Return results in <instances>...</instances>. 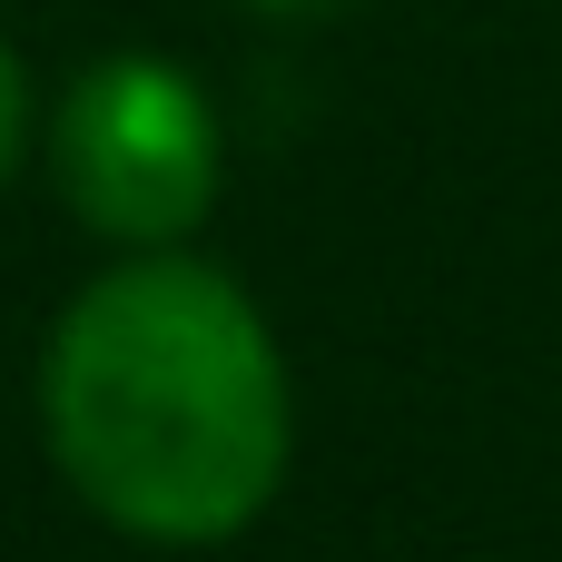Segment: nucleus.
<instances>
[{"instance_id":"nucleus-1","label":"nucleus","mask_w":562,"mask_h":562,"mask_svg":"<svg viewBox=\"0 0 562 562\" xmlns=\"http://www.w3.org/2000/svg\"><path fill=\"white\" fill-rule=\"evenodd\" d=\"M40 425L99 524L178 553L247 533L296 454L277 326L188 247L119 257L69 296L40 356Z\"/></svg>"},{"instance_id":"nucleus-2","label":"nucleus","mask_w":562,"mask_h":562,"mask_svg":"<svg viewBox=\"0 0 562 562\" xmlns=\"http://www.w3.org/2000/svg\"><path fill=\"white\" fill-rule=\"evenodd\" d=\"M49 168H59V198L89 237H109L119 257H158V247L198 237V217L217 207L227 138H217L207 89L178 59L109 49L59 89Z\"/></svg>"},{"instance_id":"nucleus-3","label":"nucleus","mask_w":562,"mask_h":562,"mask_svg":"<svg viewBox=\"0 0 562 562\" xmlns=\"http://www.w3.org/2000/svg\"><path fill=\"white\" fill-rule=\"evenodd\" d=\"M20 148H30V79L10 59V40H0V178L20 168Z\"/></svg>"},{"instance_id":"nucleus-4","label":"nucleus","mask_w":562,"mask_h":562,"mask_svg":"<svg viewBox=\"0 0 562 562\" xmlns=\"http://www.w3.org/2000/svg\"><path fill=\"white\" fill-rule=\"evenodd\" d=\"M247 10H267V20H316V10H346V0H247Z\"/></svg>"}]
</instances>
